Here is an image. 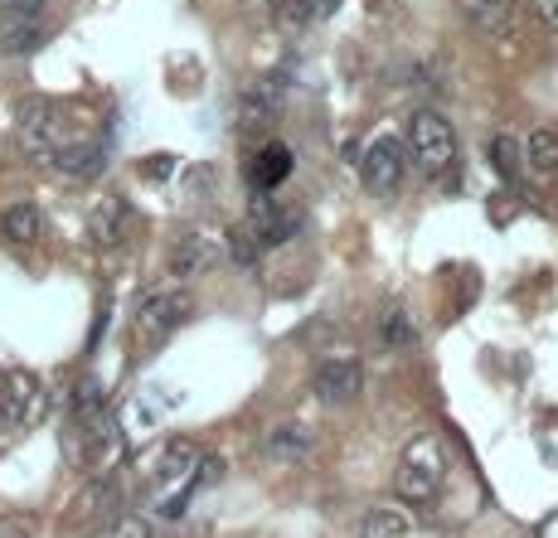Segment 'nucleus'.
Listing matches in <instances>:
<instances>
[{
	"instance_id": "nucleus-1",
	"label": "nucleus",
	"mask_w": 558,
	"mask_h": 538,
	"mask_svg": "<svg viewBox=\"0 0 558 538\" xmlns=\"http://www.w3.org/2000/svg\"><path fill=\"white\" fill-rule=\"evenodd\" d=\"M442 480H447V456H442V441L433 432L413 437L399 456V470H393V494L403 504H433L442 494Z\"/></svg>"
},
{
	"instance_id": "nucleus-2",
	"label": "nucleus",
	"mask_w": 558,
	"mask_h": 538,
	"mask_svg": "<svg viewBox=\"0 0 558 538\" xmlns=\"http://www.w3.org/2000/svg\"><path fill=\"white\" fill-rule=\"evenodd\" d=\"M408 150H413L417 170H427V175H442V170L457 160L452 122H447V117H437L433 107L413 112V117H408Z\"/></svg>"
},
{
	"instance_id": "nucleus-3",
	"label": "nucleus",
	"mask_w": 558,
	"mask_h": 538,
	"mask_svg": "<svg viewBox=\"0 0 558 538\" xmlns=\"http://www.w3.org/2000/svg\"><path fill=\"white\" fill-rule=\"evenodd\" d=\"M185 316H190V296L180 292V286H156V292H146L142 301H136L132 330H136V340L160 344Z\"/></svg>"
},
{
	"instance_id": "nucleus-4",
	"label": "nucleus",
	"mask_w": 558,
	"mask_h": 538,
	"mask_svg": "<svg viewBox=\"0 0 558 538\" xmlns=\"http://www.w3.org/2000/svg\"><path fill=\"white\" fill-rule=\"evenodd\" d=\"M39 403H45V389L29 369H10L0 374V432H15V427L35 423Z\"/></svg>"
},
{
	"instance_id": "nucleus-5",
	"label": "nucleus",
	"mask_w": 558,
	"mask_h": 538,
	"mask_svg": "<svg viewBox=\"0 0 558 538\" xmlns=\"http://www.w3.org/2000/svg\"><path fill=\"white\" fill-rule=\"evenodd\" d=\"M403 166H408V156H403V146L393 142V136L369 142V146H364V156H360L364 189H369V195H393V189L403 185Z\"/></svg>"
},
{
	"instance_id": "nucleus-6",
	"label": "nucleus",
	"mask_w": 558,
	"mask_h": 538,
	"mask_svg": "<svg viewBox=\"0 0 558 538\" xmlns=\"http://www.w3.org/2000/svg\"><path fill=\"white\" fill-rule=\"evenodd\" d=\"M311 393L320 407H350L364 393V369L355 359H326L311 379Z\"/></svg>"
},
{
	"instance_id": "nucleus-7",
	"label": "nucleus",
	"mask_w": 558,
	"mask_h": 538,
	"mask_svg": "<svg viewBox=\"0 0 558 538\" xmlns=\"http://www.w3.org/2000/svg\"><path fill=\"white\" fill-rule=\"evenodd\" d=\"M243 233H248V239L257 243V253H267V247H282L287 239H292V233H296V219L277 209L267 189H253V199H248V223H243Z\"/></svg>"
},
{
	"instance_id": "nucleus-8",
	"label": "nucleus",
	"mask_w": 558,
	"mask_h": 538,
	"mask_svg": "<svg viewBox=\"0 0 558 538\" xmlns=\"http://www.w3.org/2000/svg\"><path fill=\"white\" fill-rule=\"evenodd\" d=\"M257 447H263V456L277 461V466H302L311 451H316V437H311L306 423H272Z\"/></svg>"
},
{
	"instance_id": "nucleus-9",
	"label": "nucleus",
	"mask_w": 558,
	"mask_h": 538,
	"mask_svg": "<svg viewBox=\"0 0 558 538\" xmlns=\"http://www.w3.org/2000/svg\"><path fill=\"white\" fill-rule=\"evenodd\" d=\"M53 170L69 180H98L102 166H107V146L102 142H59L49 150Z\"/></svg>"
},
{
	"instance_id": "nucleus-10",
	"label": "nucleus",
	"mask_w": 558,
	"mask_h": 538,
	"mask_svg": "<svg viewBox=\"0 0 558 538\" xmlns=\"http://www.w3.org/2000/svg\"><path fill=\"white\" fill-rule=\"evenodd\" d=\"M20 142L35 150V156H49L59 146V117H53V107L45 98L20 102Z\"/></svg>"
},
{
	"instance_id": "nucleus-11",
	"label": "nucleus",
	"mask_w": 558,
	"mask_h": 538,
	"mask_svg": "<svg viewBox=\"0 0 558 538\" xmlns=\"http://www.w3.org/2000/svg\"><path fill=\"white\" fill-rule=\"evenodd\" d=\"M219 257H223V243L204 239V233H185V239L170 247V272L175 277H204Z\"/></svg>"
},
{
	"instance_id": "nucleus-12",
	"label": "nucleus",
	"mask_w": 558,
	"mask_h": 538,
	"mask_svg": "<svg viewBox=\"0 0 558 538\" xmlns=\"http://www.w3.org/2000/svg\"><path fill=\"white\" fill-rule=\"evenodd\" d=\"M461 15L471 20V29L486 39H506L514 29V0H461Z\"/></svg>"
},
{
	"instance_id": "nucleus-13",
	"label": "nucleus",
	"mask_w": 558,
	"mask_h": 538,
	"mask_svg": "<svg viewBox=\"0 0 558 538\" xmlns=\"http://www.w3.org/2000/svg\"><path fill=\"white\" fill-rule=\"evenodd\" d=\"M287 175H292V150H287L282 142L263 146V150H257V156L248 160V185H253V189H277Z\"/></svg>"
},
{
	"instance_id": "nucleus-14",
	"label": "nucleus",
	"mask_w": 558,
	"mask_h": 538,
	"mask_svg": "<svg viewBox=\"0 0 558 538\" xmlns=\"http://www.w3.org/2000/svg\"><path fill=\"white\" fill-rule=\"evenodd\" d=\"M122 233H126V204L117 195H102L88 213V239L98 247H112V243H122Z\"/></svg>"
},
{
	"instance_id": "nucleus-15",
	"label": "nucleus",
	"mask_w": 558,
	"mask_h": 538,
	"mask_svg": "<svg viewBox=\"0 0 558 538\" xmlns=\"http://www.w3.org/2000/svg\"><path fill=\"white\" fill-rule=\"evenodd\" d=\"M520 160L530 170H539V175H554L558 170V132L554 126H534V132L520 142Z\"/></svg>"
},
{
	"instance_id": "nucleus-16",
	"label": "nucleus",
	"mask_w": 558,
	"mask_h": 538,
	"mask_svg": "<svg viewBox=\"0 0 558 538\" xmlns=\"http://www.w3.org/2000/svg\"><path fill=\"white\" fill-rule=\"evenodd\" d=\"M0 233H5V243H39L45 213H39L35 204H10V209L0 213Z\"/></svg>"
},
{
	"instance_id": "nucleus-17",
	"label": "nucleus",
	"mask_w": 558,
	"mask_h": 538,
	"mask_svg": "<svg viewBox=\"0 0 558 538\" xmlns=\"http://www.w3.org/2000/svg\"><path fill=\"white\" fill-rule=\"evenodd\" d=\"M379 344L389 354H408L417 344V326H413V316H408L403 306H389L379 316Z\"/></svg>"
},
{
	"instance_id": "nucleus-18",
	"label": "nucleus",
	"mask_w": 558,
	"mask_h": 538,
	"mask_svg": "<svg viewBox=\"0 0 558 538\" xmlns=\"http://www.w3.org/2000/svg\"><path fill=\"white\" fill-rule=\"evenodd\" d=\"M39 39H45L39 20H29V15H5L0 20V49L5 53H35Z\"/></svg>"
},
{
	"instance_id": "nucleus-19",
	"label": "nucleus",
	"mask_w": 558,
	"mask_h": 538,
	"mask_svg": "<svg viewBox=\"0 0 558 538\" xmlns=\"http://www.w3.org/2000/svg\"><path fill=\"white\" fill-rule=\"evenodd\" d=\"M243 102L257 107V112H267V117H277L287 102V73H263L257 83L243 88Z\"/></svg>"
},
{
	"instance_id": "nucleus-20",
	"label": "nucleus",
	"mask_w": 558,
	"mask_h": 538,
	"mask_svg": "<svg viewBox=\"0 0 558 538\" xmlns=\"http://www.w3.org/2000/svg\"><path fill=\"white\" fill-rule=\"evenodd\" d=\"M340 10V0H287L282 5V25L287 29H311L320 20H330Z\"/></svg>"
},
{
	"instance_id": "nucleus-21",
	"label": "nucleus",
	"mask_w": 558,
	"mask_h": 538,
	"mask_svg": "<svg viewBox=\"0 0 558 538\" xmlns=\"http://www.w3.org/2000/svg\"><path fill=\"white\" fill-rule=\"evenodd\" d=\"M360 538H408V519L399 510H369L360 519Z\"/></svg>"
},
{
	"instance_id": "nucleus-22",
	"label": "nucleus",
	"mask_w": 558,
	"mask_h": 538,
	"mask_svg": "<svg viewBox=\"0 0 558 538\" xmlns=\"http://www.w3.org/2000/svg\"><path fill=\"white\" fill-rule=\"evenodd\" d=\"M102 383L98 379H78L73 383V417H78V423H93V417L102 413Z\"/></svg>"
},
{
	"instance_id": "nucleus-23",
	"label": "nucleus",
	"mask_w": 558,
	"mask_h": 538,
	"mask_svg": "<svg viewBox=\"0 0 558 538\" xmlns=\"http://www.w3.org/2000/svg\"><path fill=\"white\" fill-rule=\"evenodd\" d=\"M490 160H496V170L506 180H520V142H514V136H496V142H490Z\"/></svg>"
},
{
	"instance_id": "nucleus-24",
	"label": "nucleus",
	"mask_w": 558,
	"mask_h": 538,
	"mask_svg": "<svg viewBox=\"0 0 558 538\" xmlns=\"http://www.w3.org/2000/svg\"><path fill=\"white\" fill-rule=\"evenodd\" d=\"M112 500H117V490L107 486V480H102V486H93V490H83V494H78V504H83V514H88V519H98V514L112 510Z\"/></svg>"
},
{
	"instance_id": "nucleus-25",
	"label": "nucleus",
	"mask_w": 558,
	"mask_h": 538,
	"mask_svg": "<svg viewBox=\"0 0 558 538\" xmlns=\"http://www.w3.org/2000/svg\"><path fill=\"white\" fill-rule=\"evenodd\" d=\"M107 538H151V524H146L142 514H126V519L112 524V534H107Z\"/></svg>"
},
{
	"instance_id": "nucleus-26",
	"label": "nucleus",
	"mask_w": 558,
	"mask_h": 538,
	"mask_svg": "<svg viewBox=\"0 0 558 538\" xmlns=\"http://www.w3.org/2000/svg\"><path fill=\"white\" fill-rule=\"evenodd\" d=\"M0 10H5V15H29V20H39L45 0H0Z\"/></svg>"
},
{
	"instance_id": "nucleus-27",
	"label": "nucleus",
	"mask_w": 558,
	"mask_h": 538,
	"mask_svg": "<svg viewBox=\"0 0 558 538\" xmlns=\"http://www.w3.org/2000/svg\"><path fill=\"white\" fill-rule=\"evenodd\" d=\"M530 10H534V15H539L544 25H549L554 35H558V0H530Z\"/></svg>"
},
{
	"instance_id": "nucleus-28",
	"label": "nucleus",
	"mask_w": 558,
	"mask_h": 538,
	"mask_svg": "<svg viewBox=\"0 0 558 538\" xmlns=\"http://www.w3.org/2000/svg\"><path fill=\"white\" fill-rule=\"evenodd\" d=\"M170 170H175V160L166 156V160H151V166H146V175H156V180H160V175H170Z\"/></svg>"
},
{
	"instance_id": "nucleus-29",
	"label": "nucleus",
	"mask_w": 558,
	"mask_h": 538,
	"mask_svg": "<svg viewBox=\"0 0 558 538\" xmlns=\"http://www.w3.org/2000/svg\"><path fill=\"white\" fill-rule=\"evenodd\" d=\"M29 529H25V524H0V538H25Z\"/></svg>"
}]
</instances>
